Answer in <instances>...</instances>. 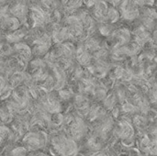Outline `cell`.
<instances>
[{
    "label": "cell",
    "mask_w": 157,
    "mask_h": 156,
    "mask_svg": "<svg viewBox=\"0 0 157 156\" xmlns=\"http://www.w3.org/2000/svg\"><path fill=\"white\" fill-rule=\"evenodd\" d=\"M98 0H84V2L86 4V6H93L96 3H97Z\"/></svg>",
    "instance_id": "7a4b0ae2"
},
{
    "label": "cell",
    "mask_w": 157,
    "mask_h": 156,
    "mask_svg": "<svg viewBox=\"0 0 157 156\" xmlns=\"http://www.w3.org/2000/svg\"><path fill=\"white\" fill-rule=\"evenodd\" d=\"M11 156H25V151L23 149H17L14 150L12 152V155Z\"/></svg>",
    "instance_id": "6da1fadb"
}]
</instances>
